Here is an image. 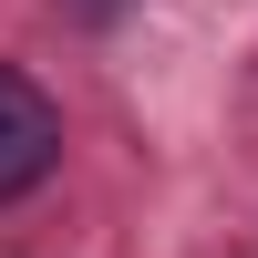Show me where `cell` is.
Here are the masks:
<instances>
[{
  "label": "cell",
  "mask_w": 258,
  "mask_h": 258,
  "mask_svg": "<svg viewBox=\"0 0 258 258\" xmlns=\"http://www.w3.org/2000/svg\"><path fill=\"white\" fill-rule=\"evenodd\" d=\"M52 165H62V103L41 93L31 73H11V62H0V207L31 197Z\"/></svg>",
  "instance_id": "6da1fadb"
},
{
  "label": "cell",
  "mask_w": 258,
  "mask_h": 258,
  "mask_svg": "<svg viewBox=\"0 0 258 258\" xmlns=\"http://www.w3.org/2000/svg\"><path fill=\"white\" fill-rule=\"evenodd\" d=\"M62 11H73V21H114L124 0H62Z\"/></svg>",
  "instance_id": "7a4b0ae2"
}]
</instances>
